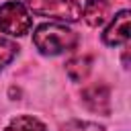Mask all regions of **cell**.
<instances>
[{"label":"cell","mask_w":131,"mask_h":131,"mask_svg":"<svg viewBox=\"0 0 131 131\" xmlns=\"http://www.w3.org/2000/svg\"><path fill=\"white\" fill-rule=\"evenodd\" d=\"M129 39V10H121L115 14L113 23L104 29L102 33V41L111 47L115 45H121V43H127Z\"/></svg>","instance_id":"cell-4"},{"label":"cell","mask_w":131,"mask_h":131,"mask_svg":"<svg viewBox=\"0 0 131 131\" xmlns=\"http://www.w3.org/2000/svg\"><path fill=\"white\" fill-rule=\"evenodd\" d=\"M82 16L90 27H100L108 16V2L106 0H88L82 8Z\"/></svg>","instance_id":"cell-6"},{"label":"cell","mask_w":131,"mask_h":131,"mask_svg":"<svg viewBox=\"0 0 131 131\" xmlns=\"http://www.w3.org/2000/svg\"><path fill=\"white\" fill-rule=\"evenodd\" d=\"M4 131H47V127L39 119L23 115V117H14Z\"/></svg>","instance_id":"cell-8"},{"label":"cell","mask_w":131,"mask_h":131,"mask_svg":"<svg viewBox=\"0 0 131 131\" xmlns=\"http://www.w3.org/2000/svg\"><path fill=\"white\" fill-rule=\"evenodd\" d=\"M108 88L98 84V86H90L82 92V100L84 104L92 111V113H100V115H106L111 111V100H108Z\"/></svg>","instance_id":"cell-5"},{"label":"cell","mask_w":131,"mask_h":131,"mask_svg":"<svg viewBox=\"0 0 131 131\" xmlns=\"http://www.w3.org/2000/svg\"><path fill=\"white\" fill-rule=\"evenodd\" d=\"M16 53H18V45L12 43V41H8V39H2V37H0V70H2L4 66H8V63L16 57Z\"/></svg>","instance_id":"cell-9"},{"label":"cell","mask_w":131,"mask_h":131,"mask_svg":"<svg viewBox=\"0 0 131 131\" xmlns=\"http://www.w3.org/2000/svg\"><path fill=\"white\" fill-rule=\"evenodd\" d=\"M33 43L43 55H59V53L72 51L78 45V35L66 25L45 23L35 29Z\"/></svg>","instance_id":"cell-1"},{"label":"cell","mask_w":131,"mask_h":131,"mask_svg":"<svg viewBox=\"0 0 131 131\" xmlns=\"http://www.w3.org/2000/svg\"><path fill=\"white\" fill-rule=\"evenodd\" d=\"M90 70H92V59H90L88 55L74 57V59H70V61L66 63V72H68V76H70L74 82L86 80L88 74H90Z\"/></svg>","instance_id":"cell-7"},{"label":"cell","mask_w":131,"mask_h":131,"mask_svg":"<svg viewBox=\"0 0 131 131\" xmlns=\"http://www.w3.org/2000/svg\"><path fill=\"white\" fill-rule=\"evenodd\" d=\"M29 8L39 16L76 23L82 16V4L78 0H27Z\"/></svg>","instance_id":"cell-2"},{"label":"cell","mask_w":131,"mask_h":131,"mask_svg":"<svg viewBox=\"0 0 131 131\" xmlns=\"http://www.w3.org/2000/svg\"><path fill=\"white\" fill-rule=\"evenodd\" d=\"M61 131H104L100 125L96 123H88V121H72L68 123Z\"/></svg>","instance_id":"cell-10"},{"label":"cell","mask_w":131,"mask_h":131,"mask_svg":"<svg viewBox=\"0 0 131 131\" xmlns=\"http://www.w3.org/2000/svg\"><path fill=\"white\" fill-rule=\"evenodd\" d=\"M33 20L25 4L20 2H6L0 6V31L10 37H23L29 33Z\"/></svg>","instance_id":"cell-3"}]
</instances>
